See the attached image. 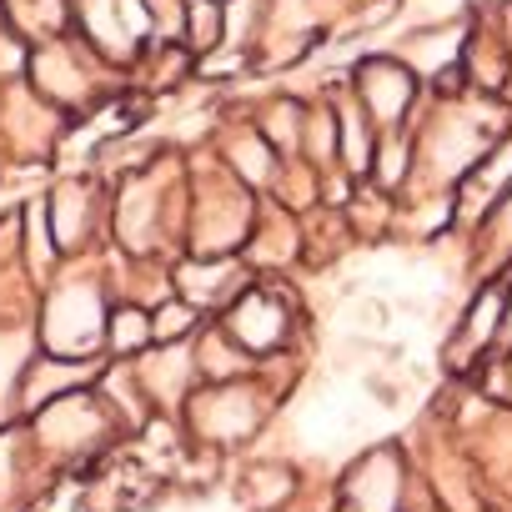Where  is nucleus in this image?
<instances>
[{"instance_id":"nucleus-3","label":"nucleus","mask_w":512,"mask_h":512,"mask_svg":"<svg viewBox=\"0 0 512 512\" xmlns=\"http://www.w3.org/2000/svg\"><path fill=\"white\" fill-rule=\"evenodd\" d=\"M141 332H146V322L126 312V317H121V337H116V342H121V347H136V342H141Z\"/></svg>"},{"instance_id":"nucleus-1","label":"nucleus","mask_w":512,"mask_h":512,"mask_svg":"<svg viewBox=\"0 0 512 512\" xmlns=\"http://www.w3.org/2000/svg\"><path fill=\"white\" fill-rule=\"evenodd\" d=\"M236 337L241 342H251V347H267V342H277L282 337V312L272 307V302H262V297H251V302H241L236 307Z\"/></svg>"},{"instance_id":"nucleus-2","label":"nucleus","mask_w":512,"mask_h":512,"mask_svg":"<svg viewBox=\"0 0 512 512\" xmlns=\"http://www.w3.org/2000/svg\"><path fill=\"white\" fill-rule=\"evenodd\" d=\"M497 312H502V302H497V292H487L482 297V317L472 312V342H487V332L497 327Z\"/></svg>"}]
</instances>
